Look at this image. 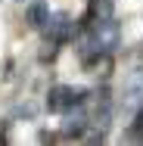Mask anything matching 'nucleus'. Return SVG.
I'll return each mask as SVG.
<instances>
[{"label": "nucleus", "mask_w": 143, "mask_h": 146, "mask_svg": "<svg viewBox=\"0 0 143 146\" xmlns=\"http://www.w3.org/2000/svg\"><path fill=\"white\" fill-rule=\"evenodd\" d=\"M44 28H47V34H50L56 44H65V40H72V37H75V25H72V19H69L65 13H56V16H50Z\"/></svg>", "instance_id": "3"}, {"label": "nucleus", "mask_w": 143, "mask_h": 146, "mask_svg": "<svg viewBox=\"0 0 143 146\" xmlns=\"http://www.w3.org/2000/svg\"><path fill=\"white\" fill-rule=\"evenodd\" d=\"M47 19H50V13H47V3H44V0H37V3L28 6V25L31 28H44Z\"/></svg>", "instance_id": "4"}, {"label": "nucleus", "mask_w": 143, "mask_h": 146, "mask_svg": "<svg viewBox=\"0 0 143 146\" xmlns=\"http://www.w3.org/2000/svg\"><path fill=\"white\" fill-rule=\"evenodd\" d=\"M115 0H90V16L93 19H112Z\"/></svg>", "instance_id": "5"}, {"label": "nucleus", "mask_w": 143, "mask_h": 146, "mask_svg": "<svg viewBox=\"0 0 143 146\" xmlns=\"http://www.w3.org/2000/svg\"><path fill=\"white\" fill-rule=\"evenodd\" d=\"M81 96H84V90H75V87H65V84H59V87L50 90V96H47V106H50V112H69L75 103H81Z\"/></svg>", "instance_id": "2"}, {"label": "nucleus", "mask_w": 143, "mask_h": 146, "mask_svg": "<svg viewBox=\"0 0 143 146\" xmlns=\"http://www.w3.org/2000/svg\"><path fill=\"white\" fill-rule=\"evenodd\" d=\"M93 40H96V47H100V53H112L115 47H118V37H121V31L115 25L112 19H96V25H93Z\"/></svg>", "instance_id": "1"}, {"label": "nucleus", "mask_w": 143, "mask_h": 146, "mask_svg": "<svg viewBox=\"0 0 143 146\" xmlns=\"http://www.w3.org/2000/svg\"><path fill=\"white\" fill-rule=\"evenodd\" d=\"M137 127L143 131V109H140V115H137Z\"/></svg>", "instance_id": "6"}]
</instances>
